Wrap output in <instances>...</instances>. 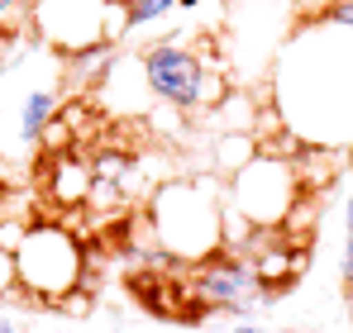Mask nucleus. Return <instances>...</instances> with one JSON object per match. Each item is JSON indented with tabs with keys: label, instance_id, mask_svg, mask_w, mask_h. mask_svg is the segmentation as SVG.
Instances as JSON below:
<instances>
[{
	"label": "nucleus",
	"instance_id": "12",
	"mask_svg": "<svg viewBox=\"0 0 353 333\" xmlns=\"http://www.w3.org/2000/svg\"><path fill=\"white\" fill-rule=\"evenodd\" d=\"M29 34V0H0V39Z\"/></svg>",
	"mask_w": 353,
	"mask_h": 333
},
{
	"label": "nucleus",
	"instance_id": "13",
	"mask_svg": "<svg viewBox=\"0 0 353 333\" xmlns=\"http://www.w3.org/2000/svg\"><path fill=\"white\" fill-rule=\"evenodd\" d=\"M0 300H24L19 295V262H14V248L0 243Z\"/></svg>",
	"mask_w": 353,
	"mask_h": 333
},
{
	"label": "nucleus",
	"instance_id": "7",
	"mask_svg": "<svg viewBox=\"0 0 353 333\" xmlns=\"http://www.w3.org/2000/svg\"><path fill=\"white\" fill-rule=\"evenodd\" d=\"M191 295L205 314H234V319H248L253 310L272 305L268 300V286L258 277V267L239 253V248H220L215 257L196 262L191 272Z\"/></svg>",
	"mask_w": 353,
	"mask_h": 333
},
{
	"label": "nucleus",
	"instance_id": "8",
	"mask_svg": "<svg viewBox=\"0 0 353 333\" xmlns=\"http://www.w3.org/2000/svg\"><path fill=\"white\" fill-rule=\"evenodd\" d=\"M91 186H96L91 153H81V148L48 153V166H43V191H48V200H53V205H62V210H86Z\"/></svg>",
	"mask_w": 353,
	"mask_h": 333
},
{
	"label": "nucleus",
	"instance_id": "19",
	"mask_svg": "<svg viewBox=\"0 0 353 333\" xmlns=\"http://www.w3.org/2000/svg\"><path fill=\"white\" fill-rule=\"evenodd\" d=\"M191 10H201V0H176V14H191Z\"/></svg>",
	"mask_w": 353,
	"mask_h": 333
},
{
	"label": "nucleus",
	"instance_id": "15",
	"mask_svg": "<svg viewBox=\"0 0 353 333\" xmlns=\"http://www.w3.org/2000/svg\"><path fill=\"white\" fill-rule=\"evenodd\" d=\"M339 286L353 300V238H344V248H339Z\"/></svg>",
	"mask_w": 353,
	"mask_h": 333
},
{
	"label": "nucleus",
	"instance_id": "10",
	"mask_svg": "<svg viewBox=\"0 0 353 333\" xmlns=\"http://www.w3.org/2000/svg\"><path fill=\"white\" fill-rule=\"evenodd\" d=\"M91 171L101 186H119V191H134V176H139V158L124 148V143H96L91 148Z\"/></svg>",
	"mask_w": 353,
	"mask_h": 333
},
{
	"label": "nucleus",
	"instance_id": "20",
	"mask_svg": "<svg viewBox=\"0 0 353 333\" xmlns=\"http://www.w3.org/2000/svg\"><path fill=\"white\" fill-rule=\"evenodd\" d=\"M119 5H129V0H119Z\"/></svg>",
	"mask_w": 353,
	"mask_h": 333
},
{
	"label": "nucleus",
	"instance_id": "11",
	"mask_svg": "<svg viewBox=\"0 0 353 333\" xmlns=\"http://www.w3.org/2000/svg\"><path fill=\"white\" fill-rule=\"evenodd\" d=\"M168 14H176V0H129V5H124L129 34H143V29H153V24H163Z\"/></svg>",
	"mask_w": 353,
	"mask_h": 333
},
{
	"label": "nucleus",
	"instance_id": "6",
	"mask_svg": "<svg viewBox=\"0 0 353 333\" xmlns=\"http://www.w3.org/2000/svg\"><path fill=\"white\" fill-rule=\"evenodd\" d=\"M29 34L43 53L77 57L129 34L119 0H29Z\"/></svg>",
	"mask_w": 353,
	"mask_h": 333
},
{
	"label": "nucleus",
	"instance_id": "5",
	"mask_svg": "<svg viewBox=\"0 0 353 333\" xmlns=\"http://www.w3.org/2000/svg\"><path fill=\"white\" fill-rule=\"evenodd\" d=\"M134 57L143 67L148 96L158 105H168V110L196 114V110H215L225 100V72H215L191 43H181V34L148 39Z\"/></svg>",
	"mask_w": 353,
	"mask_h": 333
},
{
	"label": "nucleus",
	"instance_id": "2",
	"mask_svg": "<svg viewBox=\"0 0 353 333\" xmlns=\"http://www.w3.org/2000/svg\"><path fill=\"white\" fill-rule=\"evenodd\" d=\"M148 219L176 267H196L230 248V200L220 176H172L148 195Z\"/></svg>",
	"mask_w": 353,
	"mask_h": 333
},
{
	"label": "nucleus",
	"instance_id": "4",
	"mask_svg": "<svg viewBox=\"0 0 353 333\" xmlns=\"http://www.w3.org/2000/svg\"><path fill=\"white\" fill-rule=\"evenodd\" d=\"M305 181L296 171L292 158L277 153H258L253 162H243L225 181V200H230V243L243 238L248 228H287L292 210L305 200Z\"/></svg>",
	"mask_w": 353,
	"mask_h": 333
},
{
	"label": "nucleus",
	"instance_id": "9",
	"mask_svg": "<svg viewBox=\"0 0 353 333\" xmlns=\"http://www.w3.org/2000/svg\"><path fill=\"white\" fill-rule=\"evenodd\" d=\"M62 110V96L58 86H29L24 91V100H19V148H29V153H39V143H43V133H48V124L58 119Z\"/></svg>",
	"mask_w": 353,
	"mask_h": 333
},
{
	"label": "nucleus",
	"instance_id": "16",
	"mask_svg": "<svg viewBox=\"0 0 353 333\" xmlns=\"http://www.w3.org/2000/svg\"><path fill=\"white\" fill-rule=\"evenodd\" d=\"M225 333H263V329H258L253 319H234V324H230V329H225Z\"/></svg>",
	"mask_w": 353,
	"mask_h": 333
},
{
	"label": "nucleus",
	"instance_id": "18",
	"mask_svg": "<svg viewBox=\"0 0 353 333\" xmlns=\"http://www.w3.org/2000/svg\"><path fill=\"white\" fill-rule=\"evenodd\" d=\"M344 233H349V238H353V195H349V200H344Z\"/></svg>",
	"mask_w": 353,
	"mask_h": 333
},
{
	"label": "nucleus",
	"instance_id": "3",
	"mask_svg": "<svg viewBox=\"0 0 353 333\" xmlns=\"http://www.w3.org/2000/svg\"><path fill=\"white\" fill-rule=\"evenodd\" d=\"M14 262H19V295L34 305L58 310L62 300L91 281V253L86 238L72 233V224L62 219H34L24 228V238L14 243Z\"/></svg>",
	"mask_w": 353,
	"mask_h": 333
},
{
	"label": "nucleus",
	"instance_id": "1",
	"mask_svg": "<svg viewBox=\"0 0 353 333\" xmlns=\"http://www.w3.org/2000/svg\"><path fill=\"white\" fill-rule=\"evenodd\" d=\"M272 114L305 148H353V29L310 14L282 43Z\"/></svg>",
	"mask_w": 353,
	"mask_h": 333
},
{
	"label": "nucleus",
	"instance_id": "14",
	"mask_svg": "<svg viewBox=\"0 0 353 333\" xmlns=\"http://www.w3.org/2000/svg\"><path fill=\"white\" fill-rule=\"evenodd\" d=\"M315 14H325L330 24H344V29H353V0H325Z\"/></svg>",
	"mask_w": 353,
	"mask_h": 333
},
{
	"label": "nucleus",
	"instance_id": "17",
	"mask_svg": "<svg viewBox=\"0 0 353 333\" xmlns=\"http://www.w3.org/2000/svg\"><path fill=\"white\" fill-rule=\"evenodd\" d=\"M0 333H24V329H19V319H14V314H5V310H0Z\"/></svg>",
	"mask_w": 353,
	"mask_h": 333
}]
</instances>
